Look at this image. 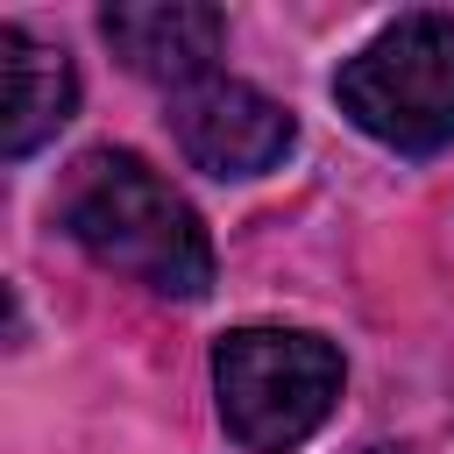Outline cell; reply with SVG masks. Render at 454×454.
<instances>
[{
    "label": "cell",
    "mask_w": 454,
    "mask_h": 454,
    "mask_svg": "<svg viewBox=\"0 0 454 454\" xmlns=\"http://www.w3.org/2000/svg\"><path fill=\"white\" fill-rule=\"evenodd\" d=\"M340 348L305 326H234L213 340V397L220 426L248 454L305 447L340 397Z\"/></svg>",
    "instance_id": "2"
},
{
    "label": "cell",
    "mask_w": 454,
    "mask_h": 454,
    "mask_svg": "<svg viewBox=\"0 0 454 454\" xmlns=\"http://www.w3.org/2000/svg\"><path fill=\"white\" fill-rule=\"evenodd\" d=\"M170 135L206 177H262V170H277L291 156L298 121L270 92L213 71V78L170 92Z\"/></svg>",
    "instance_id": "4"
},
{
    "label": "cell",
    "mask_w": 454,
    "mask_h": 454,
    "mask_svg": "<svg viewBox=\"0 0 454 454\" xmlns=\"http://www.w3.org/2000/svg\"><path fill=\"white\" fill-rule=\"evenodd\" d=\"M99 35L135 78H156L170 92L213 78V57L227 43V14L206 0H121L99 14Z\"/></svg>",
    "instance_id": "5"
},
{
    "label": "cell",
    "mask_w": 454,
    "mask_h": 454,
    "mask_svg": "<svg viewBox=\"0 0 454 454\" xmlns=\"http://www.w3.org/2000/svg\"><path fill=\"white\" fill-rule=\"evenodd\" d=\"M340 114L397 149V156H440L454 142V14H397L376 28L340 71H333Z\"/></svg>",
    "instance_id": "3"
},
{
    "label": "cell",
    "mask_w": 454,
    "mask_h": 454,
    "mask_svg": "<svg viewBox=\"0 0 454 454\" xmlns=\"http://www.w3.org/2000/svg\"><path fill=\"white\" fill-rule=\"evenodd\" d=\"M78 106V71L64 50L35 43L28 28H0V156H35Z\"/></svg>",
    "instance_id": "6"
},
{
    "label": "cell",
    "mask_w": 454,
    "mask_h": 454,
    "mask_svg": "<svg viewBox=\"0 0 454 454\" xmlns=\"http://www.w3.org/2000/svg\"><path fill=\"white\" fill-rule=\"evenodd\" d=\"M57 220L92 262H106L114 277H128L156 298H206L213 291L206 220L135 149H85L64 177Z\"/></svg>",
    "instance_id": "1"
}]
</instances>
